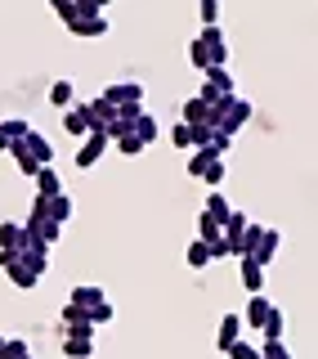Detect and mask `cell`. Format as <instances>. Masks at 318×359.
<instances>
[{
  "label": "cell",
  "instance_id": "27",
  "mask_svg": "<svg viewBox=\"0 0 318 359\" xmlns=\"http://www.w3.org/2000/svg\"><path fill=\"white\" fill-rule=\"evenodd\" d=\"M188 59H193V67H202V72H211V45L202 41V36H193V45H188Z\"/></svg>",
  "mask_w": 318,
  "mask_h": 359
},
{
  "label": "cell",
  "instance_id": "26",
  "mask_svg": "<svg viewBox=\"0 0 318 359\" xmlns=\"http://www.w3.org/2000/svg\"><path fill=\"white\" fill-rule=\"evenodd\" d=\"M50 104H54V108H63V112L72 108V81H67V76H59V81L50 86Z\"/></svg>",
  "mask_w": 318,
  "mask_h": 359
},
{
  "label": "cell",
  "instance_id": "13",
  "mask_svg": "<svg viewBox=\"0 0 318 359\" xmlns=\"http://www.w3.org/2000/svg\"><path fill=\"white\" fill-rule=\"evenodd\" d=\"M104 301H108V292H104V287H95V283L72 287V306H81V310H95V306H104Z\"/></svg>",
  "mask_w": 318,
  "mask_h": 359
},
{
  "label": "cell",
  "instance_id": "42",
  "mask_svg": "<svg viewBox=\"0 0 318 359\" xmlns=\"http://www.w3.org/2000/svg\"><path fill=\"white\" fill-rule=\"evenodd\" d=\"M9 149H14V144H9V140H5V135H0V153H9Z\"/></svg>",
  "mask_w": 318,
  "mask_h": 359
},
{
  "label": "cell",
  "instance_id": "10",
  "mask_svg": "<svg viewBox=\"0 0 318 359\" xmlns=\"http://www.w3.org/2000/svg\"><path fill=\"white\" fill-rule=\"evenodd\" d=\"M22 243H27L22 224H14V220H0V252H18V256H22Z\"/></svg>",
  "mask_w": 318,
  "mask_h": 359
},
{
  "label": "cell",
  "instance_id": "31",
  "mask_svg": "<svg viewBox=\"0 0 318 359\" xmlns=\"http://www.w3.org/2000/svg\"><path fill=\"white\" fill-rule=\"evenodd\" d=\"M198 14H202V32H211V27H220V14H224V9H220V0H202Z\"/></svg>",
  "mask_w": 318,
  "mask_h": 359
},
{
  "label": "cell",
  "instance_id": "29",
  "mask_svg": "<svg viewBox=\"0 0 318 359\" xmlns=\"http://www.w3.org/2000/svg\"><path fill=\"white\" fill-rule=\"evenodd\" d=\"M207 86H215L224 99H233V95H237V90H233V76L224 72V67H211V72H207Z\"/></svg>",
  "mask_w": 318,
  "mask_h": 359
},
{
  "label": "cell",
  "instance_id": "11",
  "mask_svg": "<svg viewBox=\"0 0 318 359\" xmlns=\"http://www.w3.org/2000/svg\"><path fill=\"white\" fill-rule=\"evenodd\" d=\"M198 238H202V243H207L211 252H215V247L224 243V224L215 220V216H207V211H202V220H198Z\"/></svg>",
  "mask_w": 318,
  "mask_h": 359
},
{
  "label": "cell",
  "instance_id": "17",
  "mask_svg": "<svg viewBox=\"0 0 318 359\" xmlns=\"http://www.w3.org/2000/svg\"><path fill=\"white\" fill-rule=\"evenodd\" d=\"M215 162H224V157L215 153V149H193V157H188V171H193V175L202 180V175H207V171H211Z\"/></svg>",
  "mask_w": 318,
  "mask_h": 359
},
{
  "label": "cell",
  "instance_id": "15",
  "mask_svg": "<svg viewBox=\"0 0 318 359\" xmlns=\"http://www.w3.org/2000/svg\"><path fill=\"white\" fill-rule=\"evenodd\" d=\"M36 194L41 198H59L63 194V180H59L54 166H41V171H36Z\"/></svg>",
  "mask_w": 318,
  "mask_h": 359
},
{
  "label": "cell",
  "instance_id": "9",
  "mask_svg": "<svg viewBox=\"0 0 318 359\" xmlns=\"http://www.w3.org/2000/svg\"><path fill=\"white\" fill-rule=\"evenodd\" d=\"M278 247H282V233H278V229H265V233H260V247H256V256H251V261H256L260 269H265V265L278 256Z\"/></svg>",
  "mask_w": 318,
  "mask_h": 359
},
{
  "label": "cell",
  "instance_id": "14",
  "mask_svg": "<svg viewBox=\"0 0 318 359\" xmlns=\"http://www.w3.org/2000/svg\"><path fill=\"white\" fill-rule=\"evenodd\" d=\"M237 265H242V287H247V297H256V292L265 287V269H260V265L251 261V256H242Z\"/></svg>",
  "mask_w": 318,
  "mask_h": 359
},
{
  "label": "cell",
  "instance_id": "4",
  "mask_svg": "<svg viewBox=\"0 0 318 359\" xmlns=\"http://www.w3.org/2000/svg\"><path fill=\"white\" fill-rule=\"evenodd\" d=\"M104 149H108V135H104V130H90V135H85V144L76 149V166H81V171H90V166L104 157Z\"/></svg>",
  "mask_w": 318,
  "mask_h": 359
},
{
  "label": "cell",
  "instance_id": "2",
  "mask_svg": "<svg viewBox=\"0 0 318 359\" xmlns=\"http://www.w3.org/2000/svg\"><path fill=\"white\" fill-rule=\"evenodd\" d=\"M242 328H247V323H242V314H224V319H220V328H215V351H224V355H229V346L242 341Z\"/></svg>",
  "mask_w": 318,
  "mask_h": 359
},
{
  "label": "cell",
  "instance_id": "35",
  "mask_svg": "<svg viewBox=\"0 0 318 359\" xmlns=\"http://www.w3.org/2000/svg\"><path fill=\"white\" fill-rule=\"evenodd\" d=\"M36 229H41V243H45V247H54V243H59V233H63V224H54V220H41Z\"/></svg>",
  "mask_w": 318,
  "mask_h": 359
},
{
  "label": "cell",
  "instance_id": "18",
  "mask_svg": "<svg viewBox=\"0 0 318 359\" xmlns=\"http://www.w3.org/2000/svg\"><path fill=\"white\" fill-rule=\"evenodd\" d=\"M242 229H247V211H233V216L224 220V247H229V256L237 252V238H242Z\"/></svg>",
  "mask_w": 318,
  "mask_h": 359
},
{
  "label": "cell",
  "instance_id": "37",
  "mask_svg": "<svg viewBox=\"0 0 318 359\" xmlns=\"http://www.w3.org/2000/svg\"><path fill=\"white\" fill-rule=\"evenodd\" d=\"M117 149L126 153V157H139L144 153V140H139V135H126V140H117Z\"/></svg>",
  "mask_w": 318,
  "mask_h": 359
},
{
  "label": "cell",
  "instance_id": "5",
  "mask_svg": "<svg viewBox=\"0 0 318 359\" xmlns=\"http://www.w3.org/2000/svg\"><path fill=\"white\" fill-rule=\"evenodd\" d=\"M85 117H90V130H104V135H108V126L117 121V108H112L108 99L99 95V99H90V104H85Z\"/></svg>",
  "mask_w": 318,
  "mask_h": 359
},
{
  "label": "cell",
  "instance_id": "25",
  "mask_svg": "<svg viewBox=\"0 0 318 359\" xmlns=\"http://www.w3.org/2000/svg\"><path fill=\"white\" fill-rule=\"evenodd\" d=\"M0 135H5L9 144H22V140H27V135H32V126H27V121H22V117H9V121H0Z\"/></svg>",
  "mask_w": 318,
  "mask_h": 359
},
{
  "label": "cell",
  "instance_id": "33",
  "mask_svg": "<svg viewBox=\"0 0 318 359\" xmlns=\"http://www.w3.org/2000/svg\"><path fill=\"white\" fill-rule=\"evenodd\" d=\"M9 278H14V287H22V292H32V287H36V283H41V278H36V274H32V269H27V265H22V261H18L14 269H9Z\"/></svg>",
  "mask_w": 318,
  "mask_h": 359
},
{
  "label": "cell",
  "instance_id": "44",
  "mask_svg": "<svg viewBox=\"0 0 318 359\" xmlns=\"http://www.w3.org/2000/svg\"><path fill=\"white\" fill-rule=\"evenodd\" d=\"M27 359H32V355H27Z\"/></svg>",
  "mask_w": 318,
  "mask_h": 359
},
{
  "label": "cell",
  "instance_id": "16",
  "mask_svg": "<svg viewBox=\"0 0 318 359\" xmlns=\"http://www.w3.org/2000/svg\"><path fill=\"white\" fill-rule=\"evenodd\" d=\"M22 144H27V153H32V157H36V162H41V166H50V162H54V144H50V140H45V135H41V130H32V135H27V140H22Z\"/></svg>",
  "mask_w": 318,
  "mask_h": 359
},
{
  "label": "cell",
  "instance_id": "30",
  "mask_svg": "<svg viewBox=\"0 0 318 359\" xmlns=\"http://www.w3.org/2000/svg\"><path fill=\"white\" fill-rule=\"evenodd\" d=\"M134 135H139V140H144V149H148L157 135H162V126H157V117H148V112H144V117L134 121Z\"/></svg>",
  "mask_w": 318,
  "mask_h": 359
},
{
  "label": "cell",
  "instance_id": "39",
  "mask_svg": "<svg viewBox=\"0 0 318 359\" xmlns=\"http://www.w3.org/2000/svg\"><path fill=\"white\" fill-rule=\"evenodd\" d=\"M229 355H233V359H260V351H256L251 341H237V346H229Z\"/></svg>",
  "mask_w": 318,
  "mask_h": 359
},
{
  "label": "cell",
  "instance_id": "6",
  "mask_svg": "<svg viewBox=\"0 0 318 359\" xmlns=\"http://www.w3.org/2000/svg\"><path fill=\"white\" fill-rule=\"evenodd\" d=\"M269 314H274V301L265 297V292H256V297H247V310H242V323H251V328H265Z\"/></svg>",
  "mask_w": 318,
  "mask_h": 359
},
{
  "label": "cell",
  "instance_id": "24",
  "mask_svg": "<svg viewBox=\"0 0 318 359\" xmlns=\"http://www.w3.org/2000/svg\"><path fill=\"white\" fill-rule=\"evenodd\" d=\"M207 216H215V220H220V224H224V220H229V216H233V207H229V198H224V194H220V189H211V198H207Z\"/></svg>",
  "mask_w": 318,
  "mask_h": 359
},
{
  "label": "cell",
  "instance_id": "22",
  "mask_svg": "<svg viewBox=\"0 0 318 359\" xmlns=\"http://www.w3.org/2000/svg\"><path fill=\"white\" fill-rule=\"evenodd\" d=\"M50 220L54 224H67V220H72V194H67V189H63L59 198H50Z\"/></svg>",
  "mask_w": 318,
  "mask_h": 359
},
{
  "label": "cell",
  "instance_id": "21",
  "mask_svg": "<svg viewBox=\"0 0 318 359\" xmlns=\"http://www.w3.org/2000/svg\"><path fill=\"white\" fill-rule=\"evenodd\" d=\"M184 261H188L193 269H207V265L215 261V252H211V247L202 243V238H193V243H188V252H184Z\"/></svg>",
  "mask_w": 318,
  "mask_h": 359
},
{
  "label": "cell",
  "instance_id": "40",
  "mask_svg": "<svg viewBox=\"0 0 318 359\" xmlns=\"http://www.w3.org/2000/svg\"><path fill=\"white\" fill-rule=\"evenodd\" d=\"M202 180H207V184H211V189H220V180H224V162H215V166H211V171H207V175H202Z\"/></svg>",
  "mask_w": 318,
  "mask_h": 359
},
{
  "label": "cell",
  "instance_id": "3",
  "mask_svg": "<svg viewBox=\"0 0 318 359\" xmlns=\"http://www.w3.org/2000/svg\"><path fill=\"white\" fill-rule=\"evenodd\" d=\"M104 99H108L112 108H134V104H144V86H139V81L108 86V90H104Z\"/></svg>",
  "mask_w": 318,
  "mask_h": 359
},
{
  "label": "cell",
  "instance_id": "34",
  "mask_svg": "<svg viewBox=\"0 0 318 359\" xmlns=\"http://www.w3.org/2000/svg\"><path fill=\"white\" fill-rule=\"evenodd\" d=\"M260 359H296V355H291L287 341H265L260 346Z\"/></svg>",
  "mask_w": 318,
  "mask_h": 359
},
{
  "label": "cell",
  "instance_id": "1",
  "mask_svg": "<svg viewBox=\"0 0 318 359\" xmlns=\"http://www.w3.org/2000/svg\"><path fill=\"white\" fill-rule=\"evenodd\" d=\"M215 108H220V135H229V140L247 126V121H251V104H247V99H237V95L233 99H220Z\"/></svg>",
  "mask_w": 318,
  "mask_h": 359
},
{
  "label": "cell",
  "instance_id": "20",
  "mask_svg": "<svg viewBox=\"0 0 318 359\" xmlns=\"http://www.w3.org/2000/svg\"><path fill=\"white\" fill-rule=\"evenodd\" d=\"M260 233H265V229H260V224H251V220H247V229H242V238H237V261H242V256H256V247H260Z\"/></svg>",
  "mask_w": 318,
  "mask_h": 359
},
{
  "label": "cell",
  "instance_id": "41",
  "mask_svg": "<svg viewBox=\"0 0 318 359\" xmlns=\"http://www.w3.org/2000/svg\"><path fill=\"white\" fill-rule=\"evenodd\" d=\"M14 265H18V252H0V269H5V274H9Z\"/></svg>",
  "mask_w": 318,
  "mask_h": 359
},
{
  "label": "cell",
  "instance_id": "28",
  "mask_svg": "<svg viewBox=\"0 0 318 359\" xmlns=\"http://www.w3.org/2000/svg\"><path fill=\"white\" fill-rule=\"evenodd\" d=\"M9 153H14V162H18V171H22V175H32V180H36L41 162H36V157L27 153V144H14V149H9Z\"/></svg>",
  "mask_w": 318,
  "mask_h": 359
},
{
  "label": "cell",
  "instance_id": "23",
  "mask_svg": "<svg viewBox=\"0 0 318 359\" xmlns=\"http://www.w3.org/2000/svg\"><path fill=\"white\" fill-rule=\"evenodd\" d=\"M260 332H265V341H287V337H282V332H287V314L274 306V314H269V323Z\"/></svg>",
  "mask_w": 318,
  "mask_h": 359
},
{
  "label": "cell",
  "instance_id": "36",
  "mask_svg": "<svg viewBox=\"0 0 318 359\" xmlns=\"http://www.w3.org/2000/svg\"><path fill=\"white\" fill-rule=\"evenodd\" d=\"M170 144H179V149H193V130L184 121H175V130H170Z\"/></svg>",
  "mask_w": 318,
  "mask_h": 359
},
{
  "label": "cell",
  "instance_id": "8",
  "mask_svg": "<svg viewBox=\"0 0 318 359\" xmlns=\"http://www.w3.org/2000/svg\"><path fill=\"white\" fill-rule=\"evenodd\" d=\"M179 121H184V126H188V130H193V126H211V108H207V104H202V99H198V95H193V99H188V104H184V108H179ZM211 130H215V126H211Z\"/></svg>",
  "mask_w": 318,
  "mask_h": 359
},
{
  "label": "cell",
  "instance_id": "12",
  "mask_svg": "<svg viewBox=\"0 0 318 359\" xmlns=\"http://www.w3.org/2000/svg\"><path fill=\"white\" fill-rule=\"evenodd\" d=\"M63 130H67V135H81V140L90 135V117H85V104H72V108L63 112Z\"/></svg>",
  "mask_w": 318,
  "mask_h": 359
},
{
  "label": "cell",
  "instance_id": "19",
  "mask_svg": "<svg viewBox=\"0 0 318 359\" xmlns=\"http://www.w3.org/2000/svg\"><path fill=\"white\" fill-rule=\"evenodd\" d=\"M63 355L67 359H90L95 355V337H63Z\"/></svg>",
  "mask_w": 318,
  "mask_h": 359
},
{
  "label": "cell",
  "instance_id": "7",
  "mask_svg": "<svg viewBox=\"0 0 318 359\" xmlns=\"http://www.w3.org/2000/svg\"><path fill=\"white\" fill-rule=\"evenodd\" d=\"M63 323H67V337H95V323H90V310L72 306V301L63 306Z\"/></svg>",
  "mask_w": 318,
  "mask_h": 359
},
{
  "label": "cell",
  "instance_id": "32",
  "mask_svg": "<svg viewBox=\"0 0 318 359\" xmlns=\"http://www.w3.org/2000/svg\"><path fill=\"white\" fill-rule=\"evenodd\" d=\"M104 32H108V14L90 18V22H72V36H104Z\"/></svg>",
  "mask_w": 318,
  "mask_h": 359
},
{
  "label": "cell",
  "instance_id": "38",
  "mask_svg": "<svg viewBox=\"0 0 318 359\" xmlns=\"http://www.w3.org/2000/svg\"><path fill=\"white\" fill-rule=\"evenodd\" d=\"M112 314H117V310H112V301H104V306L90 310V323H112Z\"/></svg>",
  "mask_w": 318,
  "mask_h": 359
},
{
  "label": "cell",
  "instance_id": "43",
  "mask_svg": "<svg viewBox=\"0 0 318 359\" xmlns=\"http://www.w3.org/2000/svg\"><path fill=\"white\" fill-rule=\"evenodd\" d=\"M0 351H5V337H0Z\"/></svg>",
  "mask_w": 318,
  "mask_h": 359
}]
</instances>
